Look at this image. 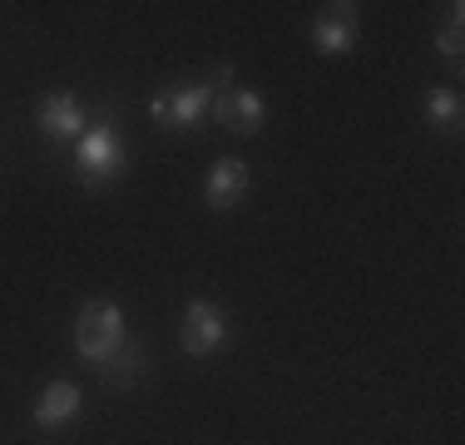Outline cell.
<instances>
[{
  "instance_id": "cell-1",
  "label": "cell",
  "mask_w": 465,
  "mask_h": 445,
  "mask_svg": "<svg viewBox=\"0 0 465 445\" xmlns=\"http://www.w3.org/2000/svg\"><path fill=\"white\" fill-rule=\"evenodd\" d=\"M124 173H129V139L124 124H119V104L99 99L90 109V129L74 143V178L90 193H104V188L124 183Z\"/></svg>"
},
{
  "instance_id": "cell-2",
  "label": "cell",
  "mask_w": 465,
  "mask_h": 445,
  "mask_svg": "<svg viewBox=\"0 0 465 445\" xmlns=\"http://www.w3.org/2000/svg\"><path fill=\"white\" fill-rule=\"evenodd\" d=\"M129 341V317L119 302L109 297H90L80 312H74V356L90 361L94 371H104L109 361L119 356V347Z\"/></svg>"
},
{
  "instance_id": "cell-3",
  "label": "cell",
  "mask_w": 465,
  "mask_h": 445,
  "mask_svg": "<svg viewBox=\"0 0 465 445\" xmlns=\"http://www.w3.org/2000/svg\"><path fill=\"white\" fill-rule=\"evenodd\" d=\"M213 94L218 84L213 80H183V84H169L163 94L149 99V119L169 134H193L213 119Z\"/></svg>"
},
{
  "instance_id": "cell-4",
  "label": "cell",
  "mask_w": 465,
  "mask_h": 445,
  "mask_svg": "<svg viewBox=\"0 0 465 445\" xmlns=\"http://www.w3.org/2000/svg\"><path fill=\"white\" fill-rule=\"evenodd\" d=\"M179 347H183V356H193V361L218 356L228 347V312L218 302H208V297H193L179 317Z\"/></svg>"
},
{
  "instance_id": "cell-5",
  "label": "cell",
  "mask_w": 465,
  "mask_h": 445,
  "mask_svg": "<svg viewBox=\"0 0 465 445\" xmlns=\"http://www.w3.org/2000/svg\"><path fill=\"white\" fill-rule=\"evenodd\" d=\"M213 124L238 134V139H252V134H262V124H268V104H262L258 89L232 80L213 94Z\"/></svg>"
},
{
  "instance_id": "cell-6",
  "label": "cell",
  "mask_w": 465,
  "mask_h": 445,
  "mask_svg": "<svg viewBox=\"0 0 465 445\" xmlns=\"http://www.w3.org/2000/svg\"><path fill=\"white\" fill-rule=\"evenodd\" d=\"M35 129L45 134V143H54V149L80 143V134L90 129V109H84L74 94H64V89H50V94L35 104Z\"/></svg>"
},
{
  "instance_id": "cell-7",
  "label": "cell",
  "mask_w": 465,
  "mask_h": 445,
  "mask_svg": "<svg viewBox=\"0 0 465 445\" xmlns=\"http://www.w3.org/2000/svg\"><path fill=\"white\" fill-rule=\"evenodd\" d=\"M312 50L317 54H347V50H357V40H361V5H347V0H337V5H322L317 10V20H312Z\"/></svg>"
},
{
  "instance_id": "cell-8",
  "label": "cell",
  "mask_w": 465,
  "mask_h": 445,
  "mask_svg": "<svg viewBox=\"0 0 465 445\" xmlns=\"http://www.w3.org/2000/svg\"><path fill=\"white\" fill-rule=\"evenodd\" d=\"M248 193H252V169L242 159H218L213 169H208V178H203V203L213 208V213L242 208Z\"/></svg>"
},
{
  "instance_id": "cell-9",
  "label": "cell",
  "mask_w": 465,
  "mask_h": 445,
  "mask_svg": "<svg viewBox=\"0 0 465 445\" xmlns=\"http://www.w3.org/2000/svg\"><path fill=\"white\" fill-rule=\"evenodd\" d=\"M80 416H84V391L74 381H50L45 391L35 396V410H30V420H35L40 430H64Z\"/></svg>"
},
{
  "instance_id": "cell-10",
  "label": "cell",
  "mask_w": 465,
  "mask_h": 445,
  "mask_svg": "<svg viewBox=\"0 0 465 445\" xmlns=\"http://www.w3.org/2000/svg\"><path fill=\"white\" fill-rule=\"evenodd\" d=\"M420 114H426V124L436 129V134H460V124H465V99H460V89L430 84L426 99H420Z\"/></svg>"
},
{
  "instance_id": "cell-11",
  "label": "cell",
  "mask_w": 465,
  "mask_h": 445,
  "mask_svg": "<svg viewBox=\"0 0 465 445\" xmlns=\"http://www.w3.org/2000/svg\"><path fill=\"white\" fill-rule=\"evenodd\" d=\"M143 366H149V356H143V341L129 337L124 347H119L114 361H109L104 371H99V381H104L109 391H129V386H134L139 376H143Z\"/></svg>"
},
{
  "instance_id": "cell-12",
  "label": "cell",
  "mask_w": 465,
  "mask_h": 445,
  "mask_svg": "<svg viewBox=\"0 0 465 445\" xmlns=\"http://www.w3.org/2000/svg\"><path fill=\"white\" fill-rule=\"evenodd\" d=\"M430 50H436L440 60H450V64L460 70V50H465V5H446L440 25L430 30Z\"/></svg>"
}]
</instances>
